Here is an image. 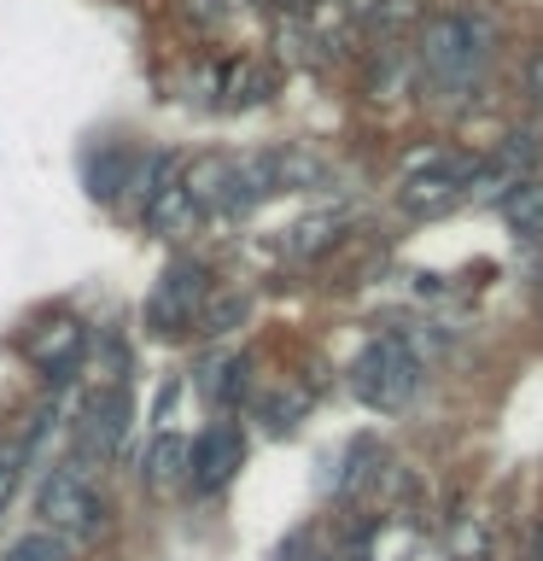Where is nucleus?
<instances>
[{
    "label": "nucleus",
    "instance_id": "nucleus-14",
    "mask_svg": "<svg viewBox=\"0 0 543 561\" xmlns=\"http://www.w3.org/2000/svg\"><path fill=\"white\" fill-rule=\"evenodd\" d=\"M210 392H217V403H234V398L245 392V357L222 363V368H217V380H210Z\"/></svg>",
    "mask_w": 543,
    "mask_h": 561
},
{
    "label": "nucleus",
    "instance_id": "nucleus-8",
    "mask_svg": "<svg viewBox=\"0 0 543 561\" xmlns=\"http://www.w3.org/2000/svg\"><path fill=\"white\" fill-rule=\"evenodd\" d=\"M140 217H147V228H158V234H175V228H187L199 217V205H193V193L182 182H170L164 193H152V199L140 205Z\"/></svg>",
    "mask_w": 543,
    "mask_h": 561
},
{
    "label": "nucleus",
    "instance_id": "nucleus-2",
    "mask_svg": "<svg viewBox=\"0 0 543 561\" xmlns=\"http://www.w3.org/2000/svg\"><path fill=\"white\" fill-rule=\"evenodd\" d=\"M42 520L59 543H88V538L105 533V503L94 497V485H88L82 456H70V462H59L42 480Z\"/></svg>",
    "mask_w": 543,
    "mask_h": 561
},
{
    "label": "nucleus",
    "instance_id": "nucleus-9",
    "mask_svg": "<svg viewBox=\"0 0 543 561\" xmlns=\"http://www.w3.org/2000/svg\"><path fill=\"white\" fill-rule=\"evenodd\" d=\"M502 222L515 228L520 240H543V182L525 175V182L502 199Z\"/></svg>",
    "mask_w": 543,
    "mask_h": 561
},
{
    "label": "nucleus",
    "instance_id": "nucleus-17",
    "mask_svg": "<svg viewBox=\"0 0 543 561\" xmlns=\"http://www.w3.org/2000/svg\"><path fill=\"white\" fill-rule=\"evenodd\" d=\"M525 94L543 105V53H532V59H525Z\"/></svg>",
    "mask_w": 543,
    "mask_h": 561
},
{
    "label": "nucleus",
    "instance_id": "nucleus-10",
    "mask_svg": "<svg viewBox=\"0 0 543 561\" xmlns=\"http://www.w3.org/2000/svg\"><path fill=\"white\" fill-rule=\"evenodd\" d=\"M182 468H187V445L164 433V438H158V445L147 450V468H140V473H147V485H170Z\"/></svg>",
    "mask_w": 543,
    "mask_h": 561
},
{
    "label": "nucleus",
    "instance_id": "nucleus-11",
    "mask_svg": "<svg viewBox=\"0 0 543 561\" xmlns=\"http://www.w3.org/2000/svg\"><path fill=\"white\" fill-rule=\"evenodd\" d=\"M65 550H70V543H59L53 533H24L0 561H65Z\"/></svg>",
    "mask_w": 543,
    "mask_h": 561
},
{
    "label": "nucleus",
    "instance_id": "nucleus-13",
    "mask_svg": "<svg viewBox=\"0 0 543 561\" xmlns=\"http://www.w3.org/2000/svg\"><path fill=\"white\" fill-rule=\"evenodd\" d=\"M485 550H490L485 520H480V515H467L462 526H455V556H462V561H485Z\"/></svg>",
    "mask_w": 543,
    "mask_h": 561
},
{
    "label": "nucleus",
    "instance_id": "nucleus-19",
    "mask_svg": "<svg viewBox=\"0 0 543 561\" xmlns=\"http://www.w3.org/2000/svg\"><path fill=\"white\" fill-rule=\"evenodd\" d=\"M532 556L543 561V526H538V533H532Z\"/></svg>",
    "mask_w": 543,
    "mask_h": 561
},
{
    "label": "nucleus",
    "instance_id": "nucleus-6",
    "mask_svg": "<svg viewBox=\"0 0 543 561\" xmlns=\"http://www.w3.org/2000/svg\"><path fill=\"white\" fill-rule=\"evenodd\" d=\"M123 433H129V398H123V386H105V392L88 403V415H82V456L112 462Z\"/></svg>",
    "mask_w": 543,
    "mask_h": 561
},
{
    "label": "nucleus",
    "instance_id": "nucleus-15",
    "mask_svg": "<svg viewBox=\"0 0 543 561\" xmlns=\"http://www.w3.org/2000/svg\"><path fill=\"white\" fill-rule=\"evenodd\" d=\"M333 228H339L333 217H315V222H304V228H298V240H292V252H322V245H333V240H339Z\"/></svg>",
    "mask_w": 543,
    "mask_h": 561
},
{
    "label": "nucleus",
    "instance_id": "nucleus-7",
    "mask_svg": "<svg viewBox=\"0 0 543 561\" xmlns=\"http://www.w3.org/2000/svg\"><path fill=\"white\" fill-rule=\"evenodd\" d=\"M82 345H88V333H82L77 316H53L42 333H30V345H24V351H30V363L42 368L47 380H59V375H70V368H77Z\"/></svg>",
    "mask_w": 543,
    "mask_h": 561
},
{
    "label": "nucleus",
    "instance_id": "nucleus-16",
    "mask_svg": "<svg viewBox=\"0 0 543 561\" xmlns=\"http://www.w3.org/2000/svg\"><path fill=\"white\" fill-rule=\"evenodd\" d=\"M263 415H269V427H275V433H287L292 421L304 415V398H275V403H269V410H263Z\"/></svg>",
    "mask_w": 543,
    "mask_h": 561
},
{
    "label": "nucleus",
    "instance_id": "nucleus-12",
    "mask_svg": "<svg viewBox=\"0 0 543 561\" xmlns=\"http://www.w3.org/2000/svg\"><path fill=\"white\" fill-rule=\"evenodd\" d=\"M234 322H245V298H217V305L199 310V328L205 333H228Z\"/></svg>",
    "mask_w": 543,
    "mask_h": 561
},
{
    "label": "nucleus",
    "instance_id": "nucleus-4",
    "mask_svg": "<svg viewBox=\"0 0 543 561\" xmlns=\"http://www.w3.org/2000/svg\"><path fill=\"white\" fill-rule=\"evenodd\" d=\"M205 270L199 263H170L164 280H158V293H152V305H147V322L158 333H182L193 316L205 310Z\"/></svg>",
    "mask_w": 543,
    "mask_h": 561
},
{
    "label": "nucleus",
    "instance_id": "nucleus-3",
    "mask_svg": "<svg viewBox=\"0 0 543 561\" xmlns=\"http://www.w3.org/2000/svg\"><path fill=\"white\" fill-rule=\"evenodd\" d=\"M350 392H357L368 410H403L420 392V357L409 351L403 333H385L350 363Z\"/></svg>",
    "mask_w": 543,
    "mask_h": 561
},
{
    "label": "nucleus",
    "instance_id": "nucleus-5",
    "mask_svg": "<svg viewBox=\"0 0 543 561\" xmlns=\"http://www.w3.org/2000/svg\"><path fill=\"white\" fill-rule=\"evenodd\" d=\"M240 456H245V438H240V427H228V421H217L210 433H199L187 445V480H193V491H222L228 480H234V468H240Z\"/></svg>",
    "mask_w": 543,
    "mask_h": 561
},
{
    "label": "nucleus",
    "instance_id": "nucleus-1",
    "mask_svg": "<svg viewBox=\"0 0 543 561\" xmlns=\"http://www.w3.org/2000/svg\"><path fill=\"white\" fill-rule=\"evenodd\" d=\"M490 47H497V24L485 12H444L420 35V59L438 88H473L490 65Z\"/></svg>",
    "mask_w": 543,
    "mask_h": 561
},
{
    "label": "nucleus",
    "instance_id": "nucleus-18",
    "mask_svg": "<svg viewBox=\"0 0 543 561\" xmlns=\"http://www.w3.org/2000/svg\"><path fill=\"white\" fill-rule=\"evenodd\" d=\"M7 503H12V462H0V515H7Z\"/></svg>",
    "mask_w": 543,
    "mask_h": 561
}]
</instances>
